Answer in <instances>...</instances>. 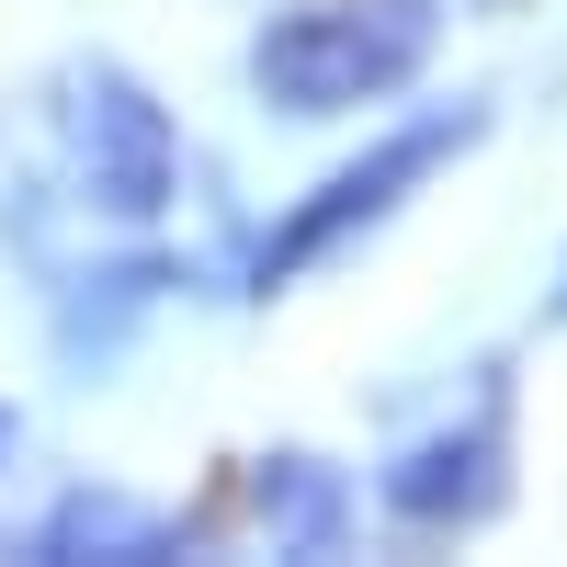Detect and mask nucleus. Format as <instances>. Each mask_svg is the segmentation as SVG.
<instances>
[{"label":"nucleus","instance_id":"1","mask_svg":"<svg viewBox=\"0 0 567 567\" xmlns=\"http://www.w3.org/2000/svg\"><path fill=\"white\" fill-rule=\"evenodd\" d=\"M443 45V0H307V12L261 23L250 91L272 114H363L409 91Z\"/></svg>","mask_w":567,"mask_h":567},{"label":"nucleus","instance_id":"2","mask_svg":"<svg viewBox=\"0 0 567 567\" xmlns=\"http://www.w3.org/2000/svg\"><path fill=\"white\" fill-rule=\"evenodd\" d=\"M465 148H477V114H465V103H454V114H420V125H398V136H374V148H363V159H341L307 205H284V227L250 250V296H284V284L318 272L329 250L374 239V227H386V216H398L432 171H454Z\"/></svg>","mask_w":567,"mask_h":567},{"label":"nucleus","instance_id":"3","mask_svg":"<svg viewBox=\"0 0 567 567\" xmlns=\"http://www.w3.org/2000/svg\"><path fill=\"white\" fill-rule=\"evenodd\" d=\"M58 136H69L80 205H103V216H159L182 194V136L159 114V91L136 69H114V58L58 80Z\"/></svg>","mask_w":567,"mask_h":567},{"label":"nucleus","instance_id":"4","mask_svg":"<svg viewBox=\"0 0 567 567\" xmlns=\"http://www.w3.org/2000/svg\"><path fill=\"white\" fill-rule=\"evenodd\" d=\"M499 499H511V409H499V386L465 409L454 432H420L386 465V511L409 534H465V523H488Z\"/></svg>","mask_w":567,"mask_h":567},{"label":"nucleus","instance_id":"5","mask_svg":"<svg viewBox=\"0 0 567 567\" xmlns=\"http://www.w3.org/2000/svg\"><path fill=\"white\" fill-rule=\"evenodd\" d=\"M34 556L45 567H171L182 556V523L171 511H148V499H125V488H69L58 511H45V534H34Z\"/></svg>","mask_w":567,"mask_h":567},{"label":"nucleus","instance_id":"6","mask_svg":"<svg viewBox=\"0 0 567 567\" xmlns=\"http://www.w3.org/2000/svg\"><path fill=\"white\" fill-rule=\"evenodd\" d=\"M261 523H272V545L329 556V545H341V477H329L318 454H272L261 465Z\"/></svg>","mask_w":567,"mask_h":567},{"label":"nucleus","instance_id":"7","mask_svg":"<svg viewBox=\"0 0 567 567\" xmlns=\"http://www.w3.org/2000/svg\"><path fill=\"white\" fill-rule=\"evenodd\" d=\"M0 454H12V409H0Z\"/></svg>","mask_w":567,"mask_h":567},{"label":"nucleus","instance_id":"8","mask_svg":"<svg viewBox=\"0 0 567 567\" xmlns=\"http://www.w3.org/2000/svg\"><path fill=\"white\" fill-rule=\"evenodd\" d=\"M556 307H567V272H556Z\"/></svg>","mask_w":567,"mask_h":567}]
</instances>
